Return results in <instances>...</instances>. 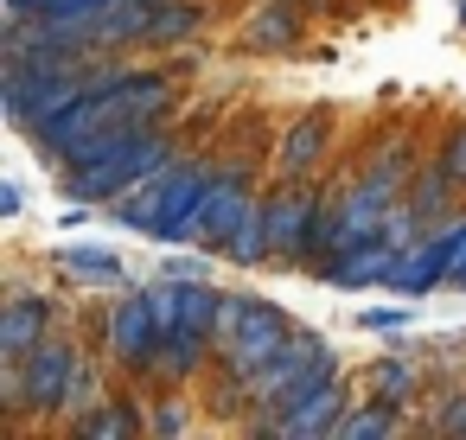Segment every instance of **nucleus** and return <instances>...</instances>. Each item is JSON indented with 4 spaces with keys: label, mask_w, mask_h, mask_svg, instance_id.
Masks as SVG:
<instances>
[{
    "label": "nucleus",
    "mask_w": 466,
    "mask_h": 440,
    "mask_svg": "<svg viewBox=\"0 0 466 440\" xmlns=\"http://www.w3.org/2000/svg\"><path fill=\"white\" fill-rule=\"evenodd\" d=\"M186 128L179 115L173 122H154V128H135V135H96L90 147H77L65 166H52V185L65 205H96L109 211L116 198H128L135 185H147L160 166H173L186 154Z\"/></svg>",
    "instance_id": "obj_1"
},
{
    "label": "nucleus",
    "mask_w": 466,
    "mask_h": 440,
    "mask_svg": "<svg viewBox=\"0 0 466 440\" xmlns=\"http://www.w3.org/2000/svg\"><path fill=\"white\" fill-rule=\"evenodd\" d=\"M211 173H218V154L211 147H186L147 185L116 198L103 217L116 230H128V236H147V243H167V249H198V205H205Z\"/></svg>",
    "instance_id": "obj_2"
},
{
    "label": "nucleus",
    "mask_w": 466,
    "mask_h": 440,
    "mask_svg": "<svg viewBox=\"0 0 466 440\" xmlns=\"http://www.w3.org/2000/svg\"><path fill=\"white\" fill-rule=\"evenodd\" d=\"M300 325L288 319V306H275V300H262V294H230L224 287V306H218V357H211V395H218V408L230 415V395L294 338Z\"/></svg>",
    "instance_id": "obj_3"
},
{
    "label": "nucleus",
    "mask_w": 466,
    "mask_h": 440,
    "mask_svg": "<svg viewBox=\"0 0 466 440\" xmlns=\"http://www.w3.org/2000/svg\"><path fill=\"white\" fill-rule=\"evenodd\" d=\"M96 65L103 58H84V52H0V115H7V128L33 135L46 115L77 103Z\"/></svg>",
    "instance_id": "obj_4"
},
{
    "label": "nucleus",
    "mask_w": 466,
    "mask_h": 440,
    "mask_svg": "<svg viewBox=\"0 0 466 440\" xmlns=\"http://www.w3.org/2000/svg\"><path fill=\"white\" fill-rule=\"evenodd\" d=\"M90 338H77L71 325H58L52 338H39L20 364H0V415L14 427L26 421H65V395L77 383V364H84Z\"/></svg>",
    "instance_id": "obj_5"
},
{
    "label": "nucleus",
    "mask_w": 466,
    "mask_h": 440,
    "mask_svg": "<svg viewBox=\"0 0 466 440\" xmlns=\"http://www.w3.org/2000/svg\"><path fill=\"white\" fill-rule=\"evenodd\" d=\"M339 364H345V357L326 345V332L300 325V332H294V338H288V345H281V351H275V357H268V364H262V370H256L237 395H230V415L262 421V415H275L281 402H294L300 389H313L319 376H332Z\"/></svg>",
    "instance_id": "obj_6"
},
{
    "label": "nucleus",
    "mask_w": 466,
    "mask_h": 440,
    "mask_svg": "<svg viewBox=\"0 0 466 440\" xmlns=\"http://www.w3.org/2000/svg\"><path fill=\"white\" fill-rule=\"evenodd\" d=\"M160 345H167V306H160V281L122 287V300L109 306V338H103V351H109L116 376H128V383H147V389H154Z\"/></svg>",
    "instance_id": "obj_7"
},
{
    "label": "nucleus",
    "mask_w": 466,
    "mask_h": 440,
    "mask_svg": "<svg viewBox=\"0 0 466 440\" xmlns=\"http://www.w3.org/2000/svg\"><path fill=\"white\" fill-rule=\"evenodd\" d=\"M345 408H351V370L339 364L332 376H319L313 389H300L275 415L249 421V434H262V440H332L339 421H345Z\"/></svg>",
    "instance_id": "obj_8"
},
{
    "label": "nucleus",
    "mask_w": 466,
    "mask_h": 440,
    "mask_svg": "<svg viewBox=\"0 0 466 440\" xmlns=\"http://www.w3.org/2000/svg\"><path fill=\"white\" fill-rule=\"evenodd\" d=\"M339 154V109L332 103H307L300 115L281 122L275 154H268V179H326Z\"/></svg>",
    "instance_id": "obj_9"
},
{
    "label": "nucleus",
    "mask_w": 466,
    "mask_h": 440,
    "mask_svg": "<svg viewBox=\"0 0 466 440\" xmlns=\"http://www.w3.org/2000/svg\"><path fill=\"white\" fill-rule=\"evenodd\" d=\"M256 192H262V166H256V154H230V147H218V173H211L205 205H198V249H205V255H224V236H230L237 217L256 205Z\"/></svg>",
    "instance_id": "obj_10"
},
{
    "label": "nucleus",
    "mask_w": 466,
    "mask_h": 440,
    "mask_svg": "<svg viewBox=\"0 0 466 440\" xmlns=\"http://www.w3.org/2000/svg\"><path fill=\"white\" fill-rule=\"evenodd\" d=\"M58 325H65L58 294L39 287V281H26V275H14L7 294H0V364H20V357H26L39 338H52Z\"/></svg>",
    "instance_id": "obj_11"
},
{
    "label": "nucleus",
    "mask_w": 466,
    "mask_h": 440,
    "mask_svg": "<svg viewBox=\"0 0 466 440\" xmlns=\"http://www.w3.org/2000/svg\"><path fill=\"white\" fill-rule=\"evenodd\" d=\"M307 33H313V14L300 0H256L237 26V45L256 52V58H294L307 45Z\"/></svg>",
    "instance_id": "obj_12"
},
{
    "label": "nucleus",
    "mask_w": 466,
    "mask_h": 440,
    "mask_svg": "<svg viewBox=\"0 0 466 440\" xmlns=\"http://www.w3.org/2000/svg\"><path fill=\"white\" fill-rule=\"evenodd\" d=\"M396 262H402V249H390L383 236H370V243H358V249H339V255L313 262L307 275L326 281V287H339V294H358V287H390Z\"/></svg>",
    "instance_id": "obj_13"
},
{
    "label": "nucleus",
    "mask_w": 466,
    "mask_h": 440,
    "mask_svg": "<svg viewBox=\"0 0 466 440\" xmlns=\"http://www.w3.org/2000/svg\"><path fill=\"white\" fill-rule=\"evenodd\" d=\"M358 389L364 395H383V402H396L409 415H421V402L434 389V364H421V357H377V364H364V383Z\"/></svg>",
    "instance_id": "obj_14"
},
{
    "label": "nucleus",
    "mask_w": 466,
    "mask_h": 440,
    "mask_svg": "<svg viewBox=\"0 0 466 440\" xmlns=\"http://www.w3.org/2000/svg\"><path fill=\"white\" fill-rule=\"evenodd\" d=\"M52 268L77 287H128V262L116 243H65L52 249Z\"/></svg>",
    "instance_id": "obj_15"
},
{
    "label": "nucleus",
    "mask_w": 466,
    "mask_h": 440,
    "mask_svg": "<svg viewBox=\"0 0 466 440\" xmlns=\"http://www.w3.org/2000/svg\"><path fill=\"white\" fill-rule=\"evenodd\" d=\"M205 26H211V0H154V20H147L141 52H179Z\"/></svg>",
    "instance_id": "obj_16"
},
{
    "label": "nucleus",
    "mask_w": 466,
    "mask_h": 440,
    "mask_svg": "<svg viewBox=\"0 0 466 440\" xmlns=\"http://www.w3.org/2000/svg\"><path fill=\"white\" fill-rule=\"evenodd\" d=\"M218 262H230V268H243V275H256V268H275V236H268V198L256 192V205L237 217V230L224 236V255Z\"/></svg>",
    "instance_id": "obj_17"
},
{
    "label": "nucleus",
    "mask_w": 466,
    "mask_h": 440,
    "mask_svg": "<svg viewBox=\"0 0 466 440\" xmlns=\"http://www.w3.org/2000/svg\"><path fill=\"white\" fill-rule=\"evenodd\" d=\"M396 434H409V408H396V402L358 389V402L345 408V421H339L332 440H396Z\"/></svg>",
    "instance_id": "obj_18"
},
{
    "label": "nucleus",
    "mask_w": 466,
    "mask_h": 440,
    "mask_svg": "<svg viewBox=\"0 0 466 440\" xmlns=\"http://www.w3.org/2000/svg\"><path fill=\"white\" fill-rule=\"evenodd\" d=\"M421 434L466 440V376H434V389L421 402Z\"/></svg>",
    "instance_id": "obj_19"
},
{
    "label": "nucleus",
    "mask_w": 466,
    "mask_h": 440,
    "mask_svg": "<svg viewBox=\"0 0 466 440\" xmlns=\"http://www.w3.org/2000/svg\"><path fill=\"white\" fill-rule=\"evenodd\" d=\"M109 389H116V376L103 370V351L90 345V351H84V364H77V383H71V395H65V427H71L77 415H90Z\"/></svg>",
    "instance_id": "obj_20"
},
{
    "label": "nucleus",
    "mask_w": 466,
    "mask_h": 440,
    "mask_svg": "<svg viewBox=\"0 0 466 440\" xmlns=\"http://www.w3.org/2000/svg\"><path fill=\"white\" fill-rule=\"evenodd\" d=\"M116 0H0V20H84Z\"/></svg>",
    "instance_id": "obj_21"
},
{
    "label": "nucleus",
    "mask_w": 466,
    "mask_h": 440,
    "mask_svg": "<svg viewBox=\"0 0 466 440\" xmlns=\"http://www.w3.org/2000/svg\"><path fill=\"white\" fill-rule=\"evenodd\" d=\"M147 434H160V440H173V434H192V389H154Z\"/></svg>",
    "instance_id": "obj_22"
},
{
    "label": "nucleus",
    "mask_w": 466,
    "mask_h": 440,
    "mask_svg": "<svg viewBox=\"0 0 466 440\" xmlns=\"http://www.w3.org/2000/svg\"><path fill=\"white\" fill-rule=\"evenodd\" d=\"M358 332H409L415 325V300L409 294H390V300H370L364 313H351Z\"/></svg>",
    "instance_id": "obj_23"
},
{
    "label": "nucleus",
    "mask_w": 466,
    "mask_h": 440,
    "mask_svg": "<svg viewBox=\"0 0 466 440\" xmlns=\"http://www.w3.org/2000/svg\"><path fill=\"white\" fill-rule=\"evenodd\" d=\"M428 154L453 173V185L466 192V122H441V135L428 141Z\"/></svg>",
    "instance_id": "obj_24"
},
{
    "label": "nucleus",
    "mask_w": 466,
    "mask_h": 440,
    "mask_svg": "<svg viewBox=\"0 0 466 440\" xmlns=\"http://www.w3.org/2000/svg\"><path fill=\"white\" fill-rule=\"evenodd\" d=\"M211 262H218V255H211ZM211 262H205V255H167V262H160V275L186 281V275H211Z\"/></svg>",
    "instance_id": "obj_25"
},
{
    "label": "nucleus",
    "mask_w": 466,
    "mask_h": 440,
    "mask_svg": "<svg viewBox=\"0 0 466 440\" xmlns=\"http://www.w3.org/2000/svg\"><path fill=\"white\" fill-rule=\"evenodd\" d=\"M26 211V192H20V179H7L0 185V217H20Z\"/></svg>",
    "instance_id": "obj_26"
},
{
    "label": "nucleus",
    "mask_w": 466,
    "mask_h": 440,
    "mask_svg": "<svg viewBox=\"0 0 466 440\" xmlns=\"http://www.w3.org/2000/svg\"><path fill=\"white\" fill-rule=\"evenodd\" d=\"M90 211H96V205H71V211H58V230H84Z\"/></svg>",
    "instance_id": "obj_27"
},
{
    "label": "nucleus",
    "mask_w": 466,
    "mask_h": 440,
    "mask_svg": "<svg viewBox=\"0 0 466 440\" xmlns=\"http://www.w3.org/2000/svg\"><path fill=\"white\" fill-rule=\"evenodd\" d=\"M453 20H460V33H466V0H453Z\"/></svg>",
    "instance_id": "obj_28"
}]
</instances>
